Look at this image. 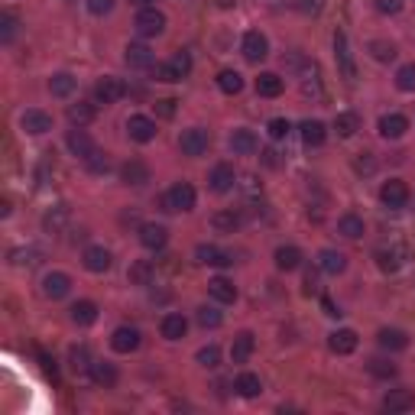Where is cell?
<instances>
[{"mask_svg":"<svg viewBox=\"0 0 415 415\" xmlns=\"http://www.w3.org/2000/svg\"><path fill=\"white\" fill-rule=\"evenodd\" d=\"M234 390H237L244 399H253V396H260L263 393V383H260L256 373H240L237 383H234Z\"/></svg>","mask_w":415,"mask_h":415,"instance_id":"e575fe53","label":"cell"},{"mask_svg":"<svg viewBox=\"0 0 415 415\" xmlns=\"http://www.w3.org/2000/svg\"><path fill=\"white\" fill-rule=\"evenodd\" d=\"M364 218H357V214H341L338 218V234H344L348 240H357L364 237Z\"/></svg>","mask_w":415,"mask_h":415,"instance_id":"4dcf8cb0","label":"cell"},{"mask_svg":"<svg viewBox=\"0 0 415 415\" xmlns=\"http://www.w3.org/2000/svg\"><path fill=\"white\" fill-rule=\"evenodd\" d=\"M318 266H322L324 272H331V276H338V272L348 270V256L338 253V250H322V253H318Z\"/></svg>","mask_w":415,"mask_h":415,"instance_id":"83f0119b","label":"cell"},{"mask_svg":"<svg viewBox=\"0 0 415 415\" xmlns=\"http://www.w3.org/2000/svg\"><path fill=\"white\" fill-rule=\"evenodd\" d=\"M195 256L202 263H208V266H230V263H234V253H228V250H218L214 244H198Z\"/></svg>","mask_w":415,"mask_h":415,"instance_id":"ac0fdd59","label":"cell"},{"mask_svg":"<svg viewBox=\"0 0 415 415\" xmlns=\"http://www.w3.org/2000/svg\"><path fill=\"white\" fill-rule=\"evenodd\" d=\"M376 10H380V13H399V10H402V0H376Z\"/></svg>","mask_w":415,"mask_h":415,"instance_id":"6f0895ef","label":"cell"},{"mask_svg":"<svg viewBox=\"0 0 415 415\" xmlns=\"http://www.w3.org/2000/svg\"><path fill=\"white\" fill-rule=\"evenodd\" d=\"M396 85L399 91H415V65H402L396 72Z\"/></svg>","mask_w":415,"mask_h":415,"instance_id":"681fc988","label":"cell"},{"mask_svg":"<svg viewBox=\"0 0 415 415\" xmlns=\"http://www.w3.org/2000/svg\"><path fill=\"white\" fill-rule=\"evenodd\" d=\"M72 292V276L68 272H46L43 276V296L46 298H65Z\"/></svg>","mask_w":415,"mask_h":415,"instance_id":"9c48e42d","label":"cell"},{"mask_svg":"<svg viewBox=\"0 0 415 415\" xmlns=\"http://www.w3.org/2000/svg\"><path fill=\"white\" fill-rule=\"evenodd\" d=\"M240 49H244V59L246 62H263L266 55H270V43H266V36L256 33V29H250V33L244 36Z\"/></svg>","mask_w":415,"mask_h":415,"instance_id":"5b68a950","label":"cell"},{"mask_svg":"<svg viewBox=\"0 0 415 415\" xmlns=\"http://www.w3.org/2000/svg\"><path fill=\"white\" fill-rule=\"evenodd\" d=\"M75 88H78V81L68 75V72H62V75H52V78H49V91L55 94V98H68V94L75 91Z\"/></svg>","mask_w":415,"mask_h":415,"instance_id":"ab89813d","label":"cell"},{"mask_svg":"<svg viewBox=\"0 0 415 415\" xmlns=\"http://www.w3.org/2000/svg\"><path fill=\"white\" fill-rule=\"evenodd\" d=\"M10 260L13 263H39V253H36V250H13Z\"/></svg>","mask_w":415,"mask_h":415,"instance_id":"9f6ffc18","label":"cell"},{"mask_svg":"<svg viewBox=\"0 0 415 415\" xmlns=\"http://www.w3.org/2000/svg\"><path fill=\"white\" fill-rule=\"evenodd\" d=\"M127 133L136 143H150V140H156V120L143 117V114H133V117L127 120Z\"/></svg>","mask_w":415,"mask_h":415,"instance_id":"52a82bcc","label":"cell"},{"mask_svg":"<svg viewBox=\"0 0 415 415\" xmlns=\"http://www.w3.org/2000/svg\"><path fill=\"white\" fill-rule=\"evenodd\" d=\"M208 143H211V136H208V130H202V127H192L178 136V150H182L185 156H204L208 153Z\"/></svg>","mask_w":415,"mask_h":415,"instance_id":"277c9868","label":"cell"},{"mask_svg":"<svg viewBox=\"0 0 415 415\" xmlns=\"http://www.w3.org/2000/svg\"><path fill=\"white\" fill-rule=\"evenodd\" d=\"M208 292H211L218 302H224V305H230V302L237 298V286L230 279H224V276H214V279L208 282Z\"/></svg>","mask_w":415,"mask_h":415,"instance_id":"484cf974","label":"cell"},{"mask_svg":"<svg viewBox=\"0 0 415 415\" xmlns=\"http://www.w3.org/2000/svg\"><path fill=\"white\" fill-rule=\"evenodd\" d=\"M136 33L146 36V39L166 33V13H159L156 7H143L140 13H136Z\"/></svg>","mask_w":415,"mask_h":415,"instance_id":"7a4b0ae2","label":"cell"},{"mask_svg":"<svg viewBox=\"0 0 415 415\" xmlns=\"http://www.w3.org/2000/svg\"><path fill=\"white\" fill-rule=\"evenodd\" d=\"M20 127L33 136H43L52 130V117L46 114V110H26L23 117H20Z\"/></svg>","mask_w":415,"mask_h":415,"instance_id":"8fae6325","label":"cell"},{"mask_svg":"<svg viewBox=\"0 0 415 415\" xmlns=\"http://www.w3.org/2000/svg\"><path fill=\"white\" fill-rule=\"evenodd\" d=\"M166 240H169V230L162 228V224H143V228H140V244H143L146 250H162Z\"/></svg>","mask_w":415,"mask_h":415,"instance_id":"9a60e30c","label":"cell"},{"mask_svg":"<svg viewBox=\"0 0 415 415\" xmlns=\"http://www.w3.org/2000/svg\"><path fill=\"white\" fill-rule=\"evenodd\" d=\"M156 110H159V117H172V114H176V101H172V98L156 101Z\"/></svg>","mask_w":415,"mask_h":415,"instance_id":"91938a15","label":"cell"},{"mask_svg":"<svg viewBox=\"0 0 415 415\" xmlns=\"http://www.w3.org/2000/svg\"><path fill=\"white\" fill-rule=\"evenodd\" d=\"M130 282H133V286H150V279H153L156 276V266L150 260H136L133 266H130Z\"/></svg>","mask_w":415,"mask_h":415,"instance_id":"d590c367","label":"cell"},{"mask_svg":"<svg viewBox=\"0 0 415 415\" xmlns=\"http://www.w3.org/2000/svg\"><path fill=\"white\" fill-rule=\"evenodd\" d=\"M334 130H338V136H354L357 130H360V117L350 114V110H344V114L334 117Z\"/></svg>","mask_w":415,"mask_h":415,"instance_id":"60d3db41","label":"cell"},{"mask_svg":"<svg viewBox=\"0 0 415 415\" xmlns=\"http://www.w3.org/2000/svg\"><path fill=\"white\" fill-rule=\"evenodd\" d=\"M276 266H279L282 272H292L302 266V250L298 246H279L276 250Z\"/></svg>","mask_w":415,"mask_h":415,"instance_id":"f546056e","label":"cell"},{"mask_svg":"<svg viewBox=\"0 0 415 415\" xmlns=\"http://www.w3.org/2000/svg\"><path fill=\"white\" fill-rule=\"evenodd\" d=\"M88 169L94 172V176H104V172L110 169V159H107V153H101V150H94L91 156H88Z\"/></svg>","mask_w":415,"mask_h":415,"instance_id":"c3c4849f","label":"cell"},{"mask_svg":"<svg viewBox=\"0 0 415 415\" xmlns=\"http://www.w3.org/2000/svg\"><path fill=\"white\" fill-rule=\"evenodd\" d=\"M253 348H256L253 334H250V331H240L237 338H234V344H230V360H234V364H246L250 354H253Z\"/></svg>","mask_w":415,"mask_h":415,"instance_id":"2e32d148","label":"cell"},{"mask_svg":"<svg viewBox=\"0 0 415 415\" xmlns=\"http://www.w3.org/2000/svg\"><path fill=\"white\" fill-rule=\"evenodd\" d=\"M159 331H162V338L166 341H182L185 338V331H188V322L182 318V315H166L162 324H159Z\"/></svg>","mask_w":415,"mask_h":415,"instance_id":"cb8c5ba5","label":"cell"},{"mask_svg":"<svg viewBox=\"0 0 415 415\" xmlns=\"http://www.w3.org/2000/svg\"><path fill=\"white\" fill-rule=\"evenodd\" d=\"M406 130L409 117H402V114H383L380 117V136H386V140H399Z\"/></svg>","mask_w":415,"mask_h":415,"instance_id":"e0dca14e","label":"cell"},{"mask_svg":"<svg viewBox=\"0 0 415 415\" xmlns=\"http://www.w3.org/2000/svg\"><path fill=\"white\" fill-rule=\"evenodd\" d=\"M220 322H224V315H220L218 308H208V305L198 308V324H202V328H220Z\"/></svg>","mask_w":415,"mask_h":415,"instance_id":"bcb514c9","label":"cell"},{"mask_svg":"<svg viewBox=\"0 0 415 415\" xmlns=\"http://www.w3.org/2000/svg\"><path fill=\"white\" fill-rule=\"evenodd\" d=\"M72 322L75 324H81V328H88V324H94L98 322V305H94V302H75V305H72Z\"/></svg>","mask_w":415,"mask_h":415,"instance_id":"836d02e7","label":"cell"},{"mask_svg":"<svg viewBox=\"0 0 415 415\" xmlns=\"http://www.w3.org/2000/svg\"><path fill=\"white\" fill-rule=\"evenodd\" d=\"M302 140H305V146H322L324 136H328V130H324L322 120H302Z\"/></svg>","mask_w":415,"mask_h":415,"instance_id":"d6a6232c","label":"cell"},{"mask_svg":"<svg viewBox=\"0 0 415 415\" xmlns=\"http://www.w3.org/2000/svg\"><path fill=\"white\" fill-rule=\"evenodd\" d=\"M230 150L237 156H253L260 150V140H256L253 130H234L230 133Z\"/></svg>","mask_w":415,"mask_h":415,"instance_id":"5bb4252c","label":"cell"},{"mask_svg":"<svg viewBox=\"0 0 415 415\" xmlns=\"http://www.w3.org/2000/svg\"><path fill=\"white\" fill-rule=\"evenodd\" d=\"M234 4H237V0H218V7H224V10L234 7Z\"/></svg>","mask_w":415,"mask_h":415,"instance_id":"6125c7cd","label":"cell"},{"mask_svg":"<svg viewBox=\"0 0 415 415\" xmlns=\"http://www.w3.org/2000/svg\"><path fill=\"white\" fill-rule=\"evenodd\" d=\"M159 204H162V211H169V214L192 211V208H195V188L188 185V182H176V185L159 198Z\"/></svg>","mask_w":415,"mask_h":415,"instance_id":"6da1fadb","label":"cell"},{"mask_svg":"<svg viewBox=\"0 0 415 415\" xmlns=\"http://www.w3.org/2000/svg\"><path fill=\"white\" fill-rule=\"evenodd\" d=\"M373 169H376V162H373V156H370V153H360V159H357V172H367V176H370Z\"/></svg>","mask_w":415,"mask_h":415,"instance_id":"680465c9","label":"cell"},{"mask_svg":"<svg viewBox=\"0 0 415 415\" xmlns=\"http://www.w3.org/2000/svg\"><path fill=\"white\" fill-rule=\"evenodd\" d=\"M130 4H136V7H150L153 0H130Z\"/></svg>","mask_w":415,"mask_h":415,"instance_id":"be15d7a7","label":"cell"},{"mask_svg":"<svg viewBox=\"0 0 415 415\" xmlns=\"http://www.w3.org/2000/svg\"><path fill=\"white\" fill-rule=\"evenodd\" d=\"M211 228L218 230V234H234V230L240 228V214L237 211H218L211 218Z\"/></svg>","mask_w":415,"mask_h":415,"instance_id":"f35d334b","label":"cell"},{"mask_svg":"<svg viewBox=\"0 0 415 415\" xmlns=\"http://www.w3.org/2000/svg\"><path fill=\"white\" fill-rule=\"evenodd\" d=\"M110 348L117 350V354H133L140 348V331L130 328V324H120L114 334H110Z\"/></svg>","mask_w":415,"mask_h":415,"instance_id":"ba28073f","label":"cell"},{"mask_svg":"<svg viewBox=\"0 0 415 415\" xmlns=\"http://www.w3.org/2000/svg\"><path fill=\"white\" fill-rule=\"evenodd\" d=\"M120 176H124L127 185H146V182H150V166H146L143 159H130V162H124Z\"/></svg>","mask_w":415,"mask_h":415,"instance_id":"44dd1931","label":"cell"},{"mask_svg":"<svg viewBox=\"0 0 415 415\" xmlns=\"http://www.w3.org/2000/svg\"><path fill=\"white\" fill-rule=\"evenodd\" d=\"M218 88L224 94H240V91H244V75L234 72V68H224V72L218 75Z\"/></svg>","mask_w":415,"mask_h":415,"instance_id":"8d00e7d4","label":"cell"},{"mask_svg":"<svg viewBox=\"0 0 415 415\" xmlns=\"http://www.w3.org/2000/svg\"><path fill=\"white\" fill-rule=\"evenodd\" d=\"M234 166H228V162H218L211 169V176H208V182H211L214 192H230L234 188Z\"/></svg>","mask_w":415,"mask_h":415,"instance_id":"7402d4cb","label":"cell"},{"mask_svg":"<svg viewBox=\"0 0 415 415\" xmlns=\"http://www.w3.org/2000/svg\"><path fill=\"white\" fill-rule=\"evenodd\" d=\"M282 78L276 75V72H263L260 78H256V94H260V98H279L282 94Z\"/></svg>","mask_w":415,"mask_h":415,"instance_id":"d4e9b609","label":"cell"},{"mask_svg":"<svg viewBox=\"0 0 415 415\" xmlns=\"http://www.w3.org/2000/svg\"><path fill=\"white\" fill-rule=\"evenodd\" d=\"M402 250H399V246H390V250H386V246H380V250H376V266H380L383 272H396L399 266H402Z\"/></svg>","mask_w":415,"mask_h":415,"instance_id":"f1b7e54d","label":"cell"},{"mask_svg":"<svg viewBox=\"0 0 415 415\" xmlns=\"http://www.w3.org/2000/svg\"><path fill=\"white\" fill-rule=\"evenodd\" d=\"M91 354H88V348L85 344H78V348H72L68 350V367H72V370L75 373H91Z\"/></svg>","mask_w":415,"mask_h":415,"instance_id":"74e56055","label":"cell"},{"mask_svg":"<svg viewBox=\"0 0 415 415\" xmlns=\"http://www.w3.org/2000/svg\"><path fill=\"white\" fill-rule=\"evenodd\" d=\"M376 341H380L383 350H406L409 348L406 331H399V328H383L380 334H376Z\"/></svg>","mask_w":415,"mask_h":415,"instance_id":"4316f807","label":"cell"},{"mask_svg":"<svg viewBox=\"0 0 415 415\" xmlns=\"http://www.w3.org/2000/svg\"><path fill=\"white\" fill-rule=\"evenodd\" d=\"M91 376L98 386H104V390H110L114 383H117V370H114V364H107V360H94L91 364Z\"/></svg>","mask_w":415,"mask_h":415,"instance_id":"1f68e13d","label":"cell"},{"mask_svg":"<svg viewBox=\"0 0 415 415\" xmlns=\"http://www.w3.org/2000/svg\"><path fill=\"white\" fill-rule=\"evenodd\" d=\"M334 55H338V68H341V72H344L348 78H354L357 68H354V59H350V46H348V33H344V29L334 33Z\"/></svg>","mask_w":415,"mask_h":415,"instance_id":"7c38bea8","label":"cell"},{"mask_svg":"<svg viewBox=\"0 0 415 415\" xmlns=\"http://www.w3.org/2000/svg\"><path fill=\"white\" fill-rule=\"evenodd\" d=\"M370 373L373 376H380V380H390V376H396V364H390V360H370Z\"/></svg>","mask_w":415,"mask_h":415,"instance_id":"f907efd6","label":"cell"},{"mask_svg":"<svg viewBox=\"0 0 415 415\" xmlns=\"http://www.w3.org/2000/svg\"><path fill=\"white\" fill-rule=\"evenodd\" d=\"M153 78H156V81L172 85V81H182V72H178L172 62H166V65H153Z\"/></svg>","mask_w":415,"mask_h":415,"instance_id":"ee69618b","label":"cell"},{"mask_svg":"<svg viewBox=\"0 0 415 415\" xmlns=\"http://www.w3.org/2000/svg\"><path fill=\"white\" fill-rule=\"evenodd\" d=\"M124 94H127V85H124V78L104 75L101 81L94 85V101H98V104H117Z\"/></svg>","mask_w":415,"mask_h":415,"instance_id":"3957f363","label":"cell"},{"mask_svg":"<svg viewBox=\"0 0 415 415\" xmlns=\"http://www.w3.org/2000/svg\"><path fill=\"white\" fill-rule=\"evenodd\" d=\"M124 62H127L130 68H153L156 65V55L150 46L143 43H130L127 49H124Z\"/></svg>","mask_w":415,"mask_h":415,"instance_id":"30bf717a","label":"cell"},{"mask_svg":"<svg viewBox=\"0 0 415 415\" xmlns=\"http://www.w3.org/2000/svg\"><path fill=\"white\" fill-rule=\"evenodd\" d=\"M370 55L376 62H393V59H396V46L383 43V39H373V43H370Z\"/></svg>","mask_w":415,"mask_h":415,"instance_id":"7bdbcfd3","label":"cell"},{"mask_svg":"<svg viewBox=\"0 0 415 415\" xmlns=\"http://www.w3.org/2000/svg\"><path fill=\"white\" fill-rule=\"evenodd\" d=\"M65 143H68V150H72V153H75L78 159H88V156H91L94 150H98V146H94V140H91V136H88L81 127L68 130V140H65Z\"/></svg>","mask_w":415,"mask_h":415,"instance_id":"4fadbf2b","label":"cell"},{"mask_svg":"<svg viewBox=\"0 0 415 415\" xmlns=\"http://www.w3.org/2000/svg\"><path fill=\"white\" fill-rule=\"evenodd\" d=\"M85 270H91V272H107L110 270V250L107 246H88L85 250Z\"/></svg>","mask_w":415,"mask_h":415,"instance_id":"603a6c76","label":"cell"},{"mask_svg":"<svg viewBox=\"0 0 415 415\" xmlns=\"http://www.w3.org/2000/svg\"><path fill=\"white\" fill-rule=\"evenodd\" d=\"M328 348L334 350V354H354V350H357V331L338 328V331H334V334L328 338Z\"/></svg>","mask_w":415,"mask_h":415,"instance_id":"ffe728a7","label":"cell"},{"mask_svg":"<svg viewBox=\"0 0 415 415\" xmlns=\"http://www.w3.org/2000/svg\"><path fill=\"white\" fill-rule=\"evenodd\" d=\"M198 364H202L204 370H214V367L220 364V350H218V344H208V348L198 350Z\"/></svg>","mask_w":415,"mask_h":415,"instance_id":"7dc6e473","label":"cell"},{"mask_svg":"<svg viewBox=\"0 0 415 415\" xmlns=\"http://www.w3.org/2000/svg\"><path fill=\"white\" fill-rule=\"evenodd\" d=\"M270 140H286L289 136V130H292V124H289L286 117H276V120H270Z\"/></svg>","mask_w":415,"mask_h":415,"instance_id":"f5cc1de1","label":"cell"},{"mask_svg":"<svg viewBox=\"0 0 415 415\" xmlns=\"http://www.w3.org/2000/svg\"><path fill=\"white\" fill-rule=\"evenodd\" d=\"M380 202L386 204V208H406V202H409V188H406V182H399V178H390V182H383V188H380Z\"/></svg>","mask_w":415,"mask_h":415,"instance_id":"8992f818","label":"cell"},{"mask_svg":"<svg viewBox=\"0 0 415 415\" xmlns=\"http://www.w3.org/2000/svg\"><path fill=\"white\" fill-rule=\"evenodd\" d=\"M322 305H324V315H331V318H338V308H334V302H331V298H322Z\"/></svg>","mask_w":415,"mask_h":415,"instance_id":"94428289","label":"cell"},{"mask_svg":"<svg viewBox=\"0 0 415 415\" xmlns=\"http://www.w3.org/2000/svg\"><path fill=\"white\" fill-rule=\"evenodd\" d=\"M65 220H68V208H65V204H59L55 211H49V214H46V220H43V224H46V230H52V234H59Z\"/></svg>","mask_w":415,"mask_h":415,"instance_id":"f6af8a7d","label":"cell"},{"mask_svg":"<svg viewBox=\"0 0 415 415\" xmlns=\"http://www.w3.org/2000/svg\"><path fill=\"white\" fill-rule=\"evenodd\" d=\"M383 409L386 412H409V409H415V396L409 390H390L383 396Z\"/></svg>","mask_w":415,"mask_h":415,"instance_id":"d6986e66","label":"cell"},{"mask_svg":"<svg viewBox=\"0 0 415 415\" xmlns=\"http://www.w3.org/2000/svg\"><path fill=\"white\" fill-rule=\"evenodd\" d=\"M13 36H17V20L4 13L0 17V43H13Z\"/></svg>","mask_w":415,"mask_h":415,"instance_id":"816d5d0a","label":"cell"},{"mask_svg":"<svg viewBox=\"0 0 415 415\" xmlns=\"http://www.w3.org/2000/svg\"><path fill=\"white\" fill-rule=\"evenodd\" d=\"M172 65H176L178 72H182V78H185L188 72H192V55H188V52H176V55H172Z\"/></svg>","mask_w":415,"mask_h":415,"instance_id":"db71d44e","label":"cell"},{"mask_svg":"<svg viewBox=\"0 0 415 415\" xmlns=\"http://www.w3.org/2000/svg\"><path fill=\"white\" fill-rule=\"evenodd\" d=\"M88 10H91L94 17H104L114 10V0H88Z\"/></svg>","mask_w":415,"mask_h":415,"instance_id":"11a10c76","label":"cell"},{"mask_svg":"<svg viewBox=\"0 0 415 415\" xmlns=\"http://www.w3.org/2000/svg\"><path fill=\"white\" fill-rule=\"evenodd\" d=\"M68 120H72L75 127H85V124H91L94 120V107L91 104H85V101L72 104V107H68Z\"/></svg>","mask_w":415,"mask_h":415,"instance_id":"b9f144b4","label":"cell"}]
</instances>
